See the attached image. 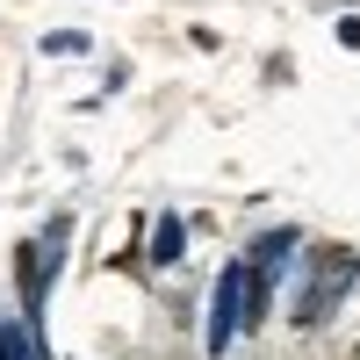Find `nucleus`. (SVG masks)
Listing matches in <instances>:
<instances>
[{"label": "nucleus", "mask_w": 360, "mask_h": 360, "mask_svg": "<svg viewBox=\"0 0 360 360\" xmlns=\"http://www.w3.org/2000/svg\"><path fill=\"white\" fill-rule=\"evenodd\" d=\"M346 360H360V346H353V353H346Z\"/></svg>", "instance_id": "7"}, {"label": "nucleus", "mask_w": 360, "mask_h": 360, "mask_svg": "<svg viewBox=\"0 0 360 360\" xmlns=\"http://www.w3.org/2000/svg\"><path fill=\"white\" fill-rule=\"evenodd\" d=\"M0 360H44L37 324H8V317H0Z\"/></svg>", "instance_id": "5"}, {"label": "nucleus", "mask_w": 360, "mask_h": 360, "mask_svg": "<svg viewBox=\"0 0 360 360\" xmlns=\"http://www.w3.org/2000/svg\"><path fill=\"white\" fill-rule=\"evenodd\" d=\"M65 238H72V217H51L44 238H22V245H15V288H22L29 324H37L44 295H51V274H58V259H65Z\"/></svg>", "instance_id": "2"}, {"label": "nucleus", "mask_w": 360, "mask_h": 360, "mask_svg": "<svg viewBox=\"0 0 360 360\" xmlns=\"http://www.w3.org/2000/svg\"><path fill=\"white\" fill-rule=\"evenodd\" d=\"M339 44H346V51H360V15H346V22H339Z\"/></svg>", "instance_id": "6"}, {"label": "nucleus", "mask_w": 360, "mask_h": 360, "mask_svg": "<svg viewBox=\"0 0 360 360\" xmlns=\"http://www.w3.org/2000/svg\"><path fill=\"white\" fill-rule=\"evenodd\" d=\"M353 281H360V252L339 245V238H317V245L303 252V281H295L288 317L303 324V332H324V324L339 317V303H346V288H353Z\"/></svg>", "instance_id": "1"}, {"label": "nucleus", "mask_w": 360, "mask_h": 360, "mask_svg": "<svg viewBox=\"0 0 360 360\" xmlns=\"http://www.w3.org/2000/svg\"><path fill=\"white\" fill-rule=\"evenodd\" d=\"M238 317H245V266H224L217 274V303H209V353H224L238 339Z\"/></svg>", "instance_id": "3"}, {"label": "nucleus", "mask_w": 360, "mask_h": 360, "mask_svg": "<svg viewBox=\"0 0 360 360\" xmlns=\"http://www.w3.org/2000/svg\"><path fill=\"white\" fill-rule=\"evenodd\" d=\"M152 266H180L188 259V224L180 217H159V231H152V252H144Z\"/></svg>", "instance_id": "4"}]
</instances>
